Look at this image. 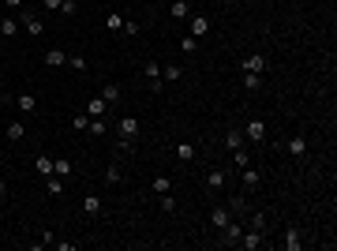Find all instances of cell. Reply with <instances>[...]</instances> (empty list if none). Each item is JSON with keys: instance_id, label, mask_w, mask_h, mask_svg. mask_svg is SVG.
I'll return each instance as SVG.
<instances>
[{"instance_id": "cell-1", "label": "cell", "mask_w": 337, "mask_h": 251, "mask_svg": "<svg viewBox=\"0 0 337 251\" xmlns=\"http://www.w3.org/2000/svg\"><path fill=\"white\" fill-rule=\"evenodd\" d=\"M19 27L30 34V38H41L45 34V23H41V15H34V11H23L19 15Z\"/></svg>"}, {"instance_id": "cell-2", "label": "cell", "mask_w": 337, "mask_h": 251, "mask_svg": "<svg viewBox=\"0 0 337 251\" xmlns=\"http://www.w3.org/2000/svg\"><path fill=\"white\" fill-rule=\"evenodd\" d=\"M240 247H244V251H259V247H266V233L247 229L244 236H240Z\"/></svg>"}, {"instance_id": "cell-3", "label": "cell", "mask_w": 337, "mask_h": 251, "mask_svg": "<svg viewBox=\"0 0 337 251\" xmlns=\"http://www.w3.org/2000/svg\"><path fill=\"white\" fill-rule=\"evenodd\" d=\"M116 131H120V139H131V142H135L139 139V120H135V116H120Z\"/></svg>"}, {"instance_id": "cell-4", "label": "cell", "mask_w": 337, "mask_h": 251, "mask_svg": "<svg viewBox=\"0 0 337 251\" xmlns=\"http://www.w3.org/2000/svg\"><path fill=\"white\" fill-rule=\"evenodd\" d=\"M187 34H191V38L210 34V19H206V15H191V19H187Z\"/></svg>"}, {"instance_id": "cell-5", "label": "cell", "mask_w": 337, "mask_h": 251, "mask_svg": "<svg viewBox=\"0 0 337 251\" xmlns=\"http://www.w3.org/2000/svg\"><path fill=\"white\" fill-rule=\"evenodd\" d=\"M240 68H244V71H255V75H262V71H266V56H262V53H251V56H244V60H240Z\"/></svg>"}, {"instance_id": "cell-6", "label": "cell", "mask_w": 337, "mask_h": 251, "mask_svg": "<svg viewBox=\"0 0 337 251\" xmlns=\"http://www.w3.org/2000/svg\"><path fill=\"white\" fill-rule=\"evenodd\" d=\"M228 221H233V210H228V206H214V210H210V225H214L218 233L225 229Z\"/></svg>"}, {"instance_id": "cell-7", "label": "cell", "mask_w": 337, "mask_h": 251, "mask_svg": "<svg viewBox=\"0 0 337 251\" xmlns=\"http://www.w3.org/2000/svg\"><path fill=\"white\" fill-rule=\"evenodd\" d=\"M240 236H244V229H240L236 221H228L225 229H221V240L218 244H225V247H233V244H240Z\"/></svg>"}, {"instance_id": "cell-8", "label": "cell", "mask_w": 337, "mask_h": 251, "mask_svg": "<svg viewBox=\"0 0 337 251\" xmlns=\"http://www.w3.org/2000/svg\"><path fill=\"white\" fill-rule=\"evenodd\" d=\"M71 173H75V161H71V158H53V176H60V180H68Z\"/></svg>"}, {"instance_id": "cell-9", "label": "cell", "mask_w": 337, "mask_h": 251, "mask_svg": "<svg viewBox=\"0 0 337 251\" xmlns=\"http://www.w3.org/2000/svg\"><path fill=\"white\" fill-rule=\"evenodd\" d=\"M244 135H247L251 142H266V124H262V120H247Z\"/></svg>"}, {"instance_id": "cell-10", "label": "cell", "mask_w": 337, "mask_h": 251, "mask_svg": "<svg viewBox=\"0 0 337 251\" xmlns=\"http://www.w3.org/2000/svg\"><path fill=\"white\" fill-rule=\"evenodd\" d=\"M240 180H244V187H247V191H255V187L262 184V176H259V169H251V165H244V169H240Z\"/></svg>"}, {"instance_id": "cell-11", "label": "cell", "mask_w": 337, "mask_h": 251, "mask_svg": "<svg viewBox=\"0 0 337 251\" xmlns=\"http://www.w3.org/2000/svg\"><path fill=\"white\" fill-rule=\"evenodd\" d=\"M288 154H292V158H307V139L304 135H292L288 139V147H285Z\"/></svg>"}, {"instance_id": "cell-12", "label": "cell", "mask_w": 337, "mask_h": 251, "mask_svg": "<svg viewBox=\"0 0 337 251\" xmlns=\"http://www.w3.org/2000/svg\"><path fill=\"white\" fill-rule=\"evenodd\" d=\"M19 105V113H38V98H34V94H19V98H11Z\"/></svg>"}, {"instance_id": "cell-13", "label": "cell", "mask_w": 337, "mask_h": 251, "mask_svg": "<svg viewBox=\"0 0 337 251\" xmlns=\"http://www.w3.org/2000/svg\"><path fill=\"white\" fill-rule=\"evenodd\" d=\"M87 131H90V135H94V139H105V135H109V124H105V120H101V116H90V124H87Z\"/></svg>"}, {"instance_id": "cell-14", "label": "cell", "mask_w": 337, "mask_h": 251, "mask_svg": "<svg viewBox=\"0 0 337 251\" xmlns=\"http://www.w3.org/2000/svg\"><path fill=\"white\" fill-rule=\"evenodd\" d=\"M105 113H109V101H105L101 94H98V98H90V105H87V116H105Z\"/></svg>"}, {"instance_id": "cell-15", "label": "cell", "mask_w": 337, "mask_h": 251, "mask_svg": "<svg viewBox=\"0 0 337 251\" xmlns=\"http://www.w3.org/2000/svg\"><path fill=\"white\" fill-rule=\"evenodd\" d=\"M4 135H8V142H19L23 135H27V124H23V120H11V124L4 128Z\"/></svg>"}, {"instance_id": "cell-16", "label": "cell", "mask_w": 337, "mask_h": 251, "mask_svg": "<svg viewBox=\"0 0 337 251\" xmlns=\"http://www.w3.org/2000/svg\"><path fill=\"white\" fill-rule=\"evenodd\" d=\"M168 11H173V19H180V23L191 19V4H187V0H173V8H168Z\"/></svg>"}, {"instance_id": "cell-17", "label": "cell", "mask_w": 337, "mask_h": 251, "mask_svg": "<svg viewBox=\"0 0 337 251\" xmlns=\"http://www.w3.org/2000/svg\"><path fill=\"white\" fill-rule=\"evenodd\" d=\"M41 60L49 64V68H64V64H68V53H60V49H49V53L41 56Z\"/></svg>"}, {"instance_id": "cell-18", "label": "cell", "mask_w": 337, "mask_h": 251, "mask_svg": "<svg viewBox=\"0 0 337 251\" xmlns=\"http://www.w3.org/2000/svg\"><path fill=\"white\" fill-rule=\"evenodd\" d=\"M225 147H228V150H240V147H244V135H240V128H228V131H225Z\"/></svg>"}, {"instance_id": "cell-19", "label": "cell", "mask_w": 337, "mask_h": 251, "mask_svg": "<svg viewBox=\"0 0 337 251\" xmlns=\"http://www.w3.org/2000/svg\"><path fill=\"white\" fill-rule=\"evenodd\" d=\"M82 210H87V218H98V214H101V199L98 195H87V199H82Z\"/></svg>"}, {"instance_id": "cell-20", "label": "cell", "mask_w": 337, "mask_h": 251, "mask_svg": "<svg viewBox=\"0 0 337 251\" xmlns=\"http://www.w3.org/2000/svg\"><path fill=\"white\" fill-rule=\"evenodd\" d=\"M206 187H210V191L225 187V173H221V169H210V173H206Z\"/></svg>"}, {"instance_id": "cell-21", "label": "cell", "mask_w": 337, "mask_h": 251, "mask_svg": "<svg viewBox=\"0 0 337 251\" xmlns=\"http://www.w3.org/2000/svg\"><path fill=\"white\" fill-rule=\"evenodd\" d=\"M300 244H304V240H300V233H296V229H288V233H285V240H281L285 251H300Z\"/></svg>"}, {"instance_id": "cell-22", "label": "cell", "mask_w": 337, "mask_h": 251, "mask_svg": "<svg viewBox=\"0 0 337 251\" xmlns=\"http://www.w3.org/2000/svg\"><path fill=\"white\" fill-rule=\"evenodd\" d=\"M34 169H38L41 176H53V158H49V154H38V161H34Z\"/></svg>"}, {"instance_id": "cell-23", "label": "cell", "mask_w": 337, "mask_h": 251, "mask_svg": "<svg viewBox=\"0 0 337 251\" xmlns=\"http://www.w3.org/2000/svg\"><path fill=\"white\" fill-rule=\"evenodd\" d=\"M101 98L109 101V105H116L120 101V87H116V82H105V87H101Z\"/></svg>"}, {"instance_id": "cell-24", "label": "cell", "mask_w": 337, "mask_h": 251, "mask_svg": "<svg viewBox=\"0 0 337 251\" xmlns=\"http://www.w3.org/2000/svg\"><path fill=\"white\" fill-rule=\"evenodd\" d=\"M0 34H4V38H15L19 34V19H0Z\"/></svg>"}, {"instance_id": "cell-25", "label": "cell", "mask_w": 337, "mask_h": 251, "mask_svg": "<svg viewBox=\"0 0 337 251\" xmlns=\"http://www.w3.org/2000/svg\"><path fill=\"white\" fill-rule=\"evenodd\" d=\"M161 79H165V82H176V79H180V64H165V68H161Z\"/></svg>"}, {"instance_id": "cell-26", "label": "cell", "mask_w": 337, "mask_h": 251, "mask_svg": "<svg viewBox=\"0 0 337 251\" xmlns=\"http://www.w3.org/2000/svg\"><path fill=\"white\" fill-rule=\"evenodd\" d=\"M176 158L180 161H191V158H195V147H191V142H180V147H176Z\"/></svg>"}, {"instance_id": "cell-27", "label": "cell", "mask_w": 337, "mask_h": 251, "mask_svg": "<svg viewBox=\"0 0 337 251\" xmlns=\"http://www.w3.org/2000/svg\"><path fill=\"white\" fill-rule=\"evenodd\" d=\"M105 27L120 34V27H124V19H120V11H109V15H105Z\"/></svg>"}, {"instance_id": "cell-28", "label": "cell", "mask_w": 337, "mask_h": 251, "mask_svg": "<svg viewBox=\"0 0 337 251\" xmlns=\"http://www.w3.org/2000/svg\"><path fill=\"white\" fill-rule=\"evenodd\" d=\"M68 68H75V71H87V68H90V60L75 53V56H68Z\"/></svg>"}, {"instance_id": "cell-29", "label": "cell", "mask_w": 337, "mask_h": 251, "mask_svg": "<svg viewBox=\"0 0 337 251\" xmlns=\"http://www.w3.org/2000/svg\"><path fill=\"white\" fill-rule=\"evenodd\" d=\"M233 165L236 169H244V165H251V158H247V150L240 147V150H233Z\"/></svg>"}, {"instance_id": "cell-30", "label": "cell", "mask_w": 337, "mask_h": 251, "mask_svg": "<svg viewBox=\"0 0 337 251\" xmlns=\"http://www.w3.org/2000/svg\"><path fill=\"white\" fill-rule=\"evenodd\" d=\"M105 184H109V187L120 184V165H109V169H105Z\"/></svg>"}, {"instance_id": "cell-31", "label": "cell", "mask_w": 337, "mask_h": 251, "mask_svg": "<svg viewBox=\"0 0 337 251\" xmlns=\"http://www.w3.org/2000/svg\"><path fill=\"white\" fill-rule=\"evenodd\" d=\"M180 49H184V53H195V49H199V38H191V34H184V38H180Z\"/></svg>"}, {"instance_id": "cell-32", "label": "cell", "mask_w": 337, "mask_h": 251, "mask_svg": "<svg viewBox=\"0 0 337 251\" xmlns=\"http://www.w3.org/2000/svg\"><path fill=\"white\" fill-rule=\"evenodd\" d=\"M87 124H90L87 113H75V116H71V128H75V131H87Z\"/></svg>"}, {"instance_id": "cell-33", "label": "cell", "mask_w": 337, "mask_h": 251, "mask_svg": "<svg viewBox=\"0 0 337 251\" xmlns=\"http://www.w3.org/2000/svg\"><path fill=\"white\" fill-rule=\"evenodd\" d=\"M259 82H262V75H255V71H244V87H247V90H259Z\"/></svg>"}, {"instance_id": "cell-34", "label": "cell", "mask_w": 337, "mask_h": 251, "mask_svg": "<svg viewBox=\"0 0 337 251\" xmlns=\"http://www.w3.org/2000/svg\"><path fill=\"white\" fill-rule=\"evenodd\" d=\"M228 210H233V214H247V199H244V195H236L233 202H228Z\"/></svg>"}, {"instance_id": "cell-35", "label": "cell", "mask_w": 337, "mask_h": 251, "mask_svg": "<svg viewBox=\"0 0 337 251\" xmlns=\"http://www.w3.org/2000/svg\"><path fill=\"white\" fill-rule=\"evenodd\" d=\"M45 191H49V195H64V180H60V176H53V180L45 184Z\"/></svg>"}, {"instance_id": "cell-36", "label": "cell", "mask_w": 337, "mask_h": 251, "mask_svg": "<svg viewBox=\"0 0 337 251\" xmlns=\"http://www.w3.org/2000/svg\"><path fill=\"white\" fill-rule=\"evenodd\" d=\"M154 191H158V195H165V191H173V180H168V176H158V180H154Z\"/></svg>"}, {"instance_id": "cell-37", "label": "cell", "mask_w": 337, "mask_h": 251, "mask_svg": "<svg viewBox=\"0 0 337 251\" xmlns=\"http://www.w3.org/2000/svg\"><path fill=\"white\" fill-rule=\"evenodd\" d=\"M120 34H128V38H135V34H139V23H135V19H124V27H120Z\"/></svg>"}, {"instance_id": "cell-38", "label": "cell", "mask_w": 337, "mask_h": 251, "mask_svg": "<svg viewBox=\"0 0 337 251\" xmlns=\"http://www.w3.org/2000/svg\"><path fill=\"white\" fill-rule=\"evenodd\" d=\"M75 11H79L75 0H60V15H75Z\"/></svg>"}, {"instance_id": "cell-39", "label": "cell", "mask_w": 337, "mask_h": 251, "mask_svg": "<svg viewBox=\"0 0 337 251\" xmlns=\"http://www.w3.org/2000/svg\"><path fill=\"white\" fill-rule=\"evenodd\" d=\"M146 79H161V64H158V60L146 64Z\"/></svg>"}, {"instance_id": "cell-40", "label": "cell", "mask_w": 337, "mask_h": 251, "mask_svg": "<svg viewBox=\"0 0 337 251\" xmlns=\"http://www.w3.org/2000/svg\"><path fill=\"white\" fill-rule=\"evenodd\" d=\"M251 229H259V233H266V218H262V214H251Z\"/></svg>"}, {"instance_id": "cell-41", "label": "cell", "mask_w": 337, "mask_h": 251, "mask_svg": "<svg viewBox=\"0 0 337 251\" xmlns=\"http://www.w3.org/2000/svg\"><path fill=\"white\" fill-rule=\"evenodd\" d=\"M161 210H176V199H173V191H165V195H161Z\"/></svg>"}, {"instance_id": "cell-42", "label": "cell", "mask_w": 337, "mask_h": 251, "mask_svg": "<svg viewBox=\"0 0 337 251\" xmlns=\"http://www.w3.org/2000/svg\"><path fill=\"white\" fill-rule=\"evenodd\" d=\"M49 244H56V236H53L49 229H45V233H41V240H38V247H49Z\"/></svg>"}, {"instance_id": "cell-43", "label": "cell", "mask_w": 337, "mask_h": 251, "mask_svg": "<svg viewBox=\"0 0 337 251\" xmlns=\"http://www.w3.org/2000/svg\"><path fill=\"white\" fill-rule=\"evenodd\" d=\"M41 8L45 11H60V0H41Z\"/></svg>"}, {"instance_id": "cell-44", "label": "cell", "mask_w": 337, "mask_h": 251, "mask_svg": "<svg viewBox=\"0 0 337 251\" xmlns=\"http://www.w3.org/2000/svg\"><path fill=\"white\" fill-rule=\"evenodd\" d=\"M4 4H8V8H15V11H19V8H23V0H4Z\"/></svg>"}, {"instance_id": "cell-45", "label": "cell", "mask_w": 337, "mask_h": 251, "mask_svg": "<svg viewBox=\"0 0 337 251\" xmlns=\"http://www.w3.org/2000/svg\"><path fill=\"white\" fill-rule=\"evenodd\" d=\"M4 195H8V184H4V180H0V199H4Z\"/></svg>"}]
</instances>
